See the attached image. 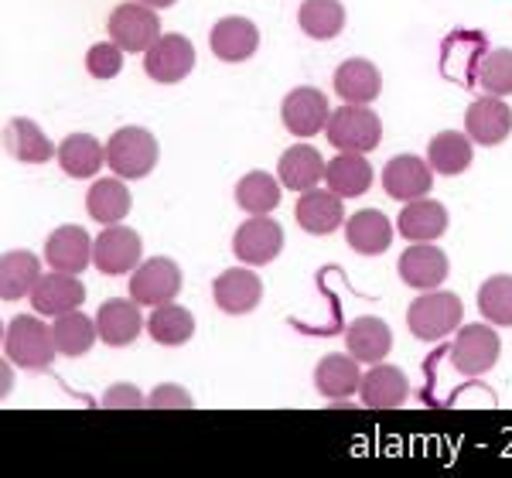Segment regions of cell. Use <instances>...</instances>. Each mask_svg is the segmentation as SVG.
Segmentation results:
<instances>
[{"label":"cell","mask_w":512,"mask_h":478,"mask_svg":"<svg viewBox=\"0 0 512 478\" xmlns=\"http://www.w3.org/2000/svg\"><path fill=\"white\" fill-rule=\"evenodd\" d=\"M45 260L52 270L82 274L93 263V239L82 226H59L45 239Z\"/></svg>","instance_id":"16"},{"label":"cell","mask_w":512,"mask_h":478,"mask_svg":"<svg viewBox=\"0 0 512 478\" xmlns=\"http://www.w3.org/2000/svg\"><path fill=\"white\" fill-rule=\"evenodd\" d=\"M359 397H362V407H369V410H396L407 403L410 383H407V376H403V369L379 366L376 362V366L362 376Z\"/></svg>","instance_id":"20"},{"label":"cell","mask_w":512,"mask_h":478,"mask_svg":"<svg viewBox=\"0 0 512 478\" xmlns=\"http://www.w3.org/2000/svg\"><path fill=\"white\" fill-rule=\"evenodd\" d=\"M260 45V31L250 18H222L209 35L212 55L222 62H246Z\"/></svg>","instance_id":"22"},{"label":"cell","mask_w":512,"mask_h":478,"mask_svg":"<svg viewBox=\"0 0 512 478\" xmlns=\"http://www.w3.org/2000/svg\"><path fill=\"white\" fill-rule=\"evenodd\" d=\"M280 250H284V229L270 216L246 219L233 236V253L250 267H267L277 260Z\"/></svg>","instance_id":"9"},{"label":"cell","mask_w":512,"mask_h":478,"mask_svg":"<svg viewBox=\"0 0 512 478\" xmlns=\"http://www.w3.org/2000/svg\"><path fill=\"white\" fill-rule=\"evenodd\" d=\"M297 222H301V229L311 236H332L338 226H345L342 195H335L332 188L321 192L318 185L301 192V199H297Z\"/></svg>","instance_id":"17"},{"label":"cell","mask_w":512,"mask_h":478,"mask_svg":"<svg viewBox=\"0 0 512 478\" xmlns=\"http://www.w3.org/2000/svg\"><path fill=\"white\" fill-rule=\"evenodd\" d=\"M461 318H465V304L451 291H424L407 311L410 332L420 342H437L444 335L458 332Z\"/></svg>","instance_id":"3"},{"label":"cell","mask_w":512,"mask_h":478,"mask_svg":"<svg viewBox=\"0 0 512 478\" xmlns=\"http://www.w3.org/2000/svg\"><path fill=\"white\" fill-rule=\"evenodd\" d=\"M103 161L106 151L93 134H69L59 144V164L69 178H93Z\"/></svg>","instance_id":"32"},{"label":"cell","mask_w":512,"mask_h":478,"mask_svg":"<svg viewBox=\"0 0 512 478\" xmlns=\"http://www.w3.org/2000/svg\"><path fill=\"white\" fill-rule=\"evenodd\" d=\"M236 205L250 216H270L280 205V178H270L267 171H250L236 185Z\"/></svg>","instance_id":"36"},{"label":"cell","mask_w":512,"mask_h":478,"mask_svg":"<svg viewBox=\"0 0 512 478\" xmlns=\"http://www.w3.org/2000/svg\"><path fill=\"white\" fill-rule=\"evenodd\" d=\"M212 298H216V304L226 315H250L263 298V284L253 270H222L219 280L212 284Z\"/></svg>","instance_id":"19"},{"label":"cell","mask_w":512,"mask_h":478,"mask_svg":"<svg viewBox=\"0 0 512 478\" xmlns=\"http://www.w3.org/2000/svg\"><path fill=\"white\" fill-rule=\"evenodd\" d=\"M181 291V267L168 257H151L130 274V298L147 308L168 304Z\"/></svg>","instance_id":"7"},{"label":"cell","mask_w":512,"mask_h":478,"mask_svg":"<svg viewBox=\"0 0 512 478\" xmlns=\"http://www.w3.org/2000/svg\"><path fill=\"white\" fill-rule=\"evenodd\" d=\"M161 38V18L147 4H120L110 14V41H117L123 52H147Z\"/></svg>","instance_id":"6"},{"label":"cell","mask_w":512,"mask_h":478,"mask_svg":"<svg viewBox=\"0 0 512 478\" xmlns=\"http://www.w3.org/2000/svg\"><path fill=\"white\" fill-rule=\"evenodd\" d=\"M297 21L311 38L328 41L345 28V7L342 0H304L301 11H297Z\"/></svg>","instance_id":"37"},{"label":"cell","mask_w":512,"mask_h":478,"mask_svg":"<svg viewBox=\"0 0 512 478\" xmlns=\"http://www.w3.org/2000/svg\"><path fill=\"white\" fill-rule=\"evenodd\" d=\"M325 168H328V161H321V154L315 147L294 144L291 151L280 154L277 178H280V185L291 188V192H308V188H315L318 181L325 178Z\"/></svg>","instance_id":"26"},{"label":"cell","mask_w":512,"mask_h":478,"mask_svg":"<svg viewBox=\"0 0 512 478\" xmlns=\"http://www.w3.org/2000/svg\"><path fill=\"white\" fill-rule=\"evenodd\" d=\"M325 130H328V144L338 147V151H355V154L376 151L379 140H383V120L362 103H345L342 110H335Z\"/></svg>","instance_id":"4"},{"label":"cell","mask_w":512,"mask_h":478,"mask_svg":"<svg viewBox=\"0 0 512 478\" xmlns=\"http://www.w3.org/2000/svg\"><path fill=\"white\" fill-rule=\"evenodd\" d=\"M335 93L342 96L345 103H362L369 106L383 93V76L373 62L366 59H349L335 69Z\"/></svg>","instance_id":"28"},{"label":"cell","mask_w":512,"mask_h":478,"mask_svg":"<svg viewBox=\"0 0 512 478\" xmlns=\"http://www.w3.org/2000/svg\"><path fill=\"white\" fill-rule=\"evenodd\" d=\"M140 236L130 226H106L103 233L93 239V263L99 274L106 277H123V274H134L140 267Z\"/></svg>","instance_id":"5"},{"label":"cell","mask_w":512,"mask_h":478,"mask_svg":"<svg viewBox=\"0 0 512 478\" xmlns=\"http://www.w3.org/2000/svg\"><path fill=\"white\" fill-rule=\"evenodd\" d=\"M280 117H284V127L291 130L294 137H315L321 134V127H328V120H332V106H328V96L321 93V89L301 86L284 96Z\"/></svg>","instance_id":"11"},{"label":"cell","mask_w":512,"mask_h":478,"mask_svg":"<svg viewBox=\"0 0 512 478\" xmlns=\"http://www.w3.org/2000/svg\"><path fill=\"white\" fill-rule=\"evenodd\" d=\"M4 352L7 359L18 369H28V373H45L55 362V332L41 321V315H21L7 325L4 332Z\"/></svg>","instance_id":"1"},{"label":"cell","mask_w":512,"mask_h":478,"mask_svg":"<svg viewBox=\"0 0 512 478\" xmlns=\"http://www.w3.org/2000/svg\"><path fill=\"white\" fill-rule=\"evenodd\" d=\"M345 239H349V246L355 253H362V257H379V253L390 250L393 226H390V219H386V212L362 209L345 222Z\"/></svg>","instance_id":"23"},{"label":"cell","mask_w":512,"mask_h":478,"mask_svg":"<svg viewBox=\"0 0 512 478\" xmlns=\"http://www.w3.org/2000/svg\"><path fill=\"white\" fill-rule=\"evenodd\" d=\"M130 205H134V199H130V192L123 188L120 178L96 181V185L89 188V195H86L89 216H93L96 222H103V226H117V222L127 219Z\"/></svg>","instance_id":"33"},{"label":"cell","mask_w":512,"mask_h":478,"mask_svg":"<svg viewBox=\"0 0 512 478\" xmlns=\"http://www.w3.org/2000/svg\"><path fill=\"white\" fill-rule=\"evenodd\" d=\"M106 164L117 178H147L158 164V140L144 127H123L106 140Z\"/></svg>","instance_id":"2"},{"label":"cell","mask_w":512,"mask_h":478,"mask_svg":"<svg viewBox=\"0 0 512 478\" xmlns=\"http://www.w3.org/2000/svg\"><path fill=\"white\" fill-rule=\"evenodd\" d=\"M478 311L492 325H512V274H495L478 287Z\"/></svg>","instance_id":"38"},{"label":"cell","mask_w":512,"mask_h":478,"mask_svg":"<svg viewBox=\"0 0 512 478\" xmlns=\"http://www.w3.org/2000/svg\"><path fill=\"white\" fill-rule=\"evenodd\" d=\"M465 134L482 147L502 144L512 134V110L502 103V96H482L468 106L465 113Z\"/></svg>","instance_id":"15"},{"label":"cell","mask_w":512,"mask_h":478,"mask_svg":"<svg viewBox=\"0 0 512 478\" xmlns=\"http://www.w3.org/2000/svg\"><path fill=\"white\" fill-rule=\"evenodd\" d=\"M434 185V168L417 154H400L383 168V188L386 195L396 202H414L431 195Z\"/></svg>","instance_id":"13"},{"label":"cell","mask_w":512,"mask_h":478,"mask_svg":"<svg viewBox=\"0 0 512 478\" xmlns=\"http://www.w3.org/2000/svg\"><path fill=\"white\" fill-rule=\"evenodd\" d=\"M86 69H89V76H93V79H113V76H120V69H123V48L117 45V41H99V45L89 48Z\"/></svg>","instance_id":"40"},{"label":"cell","mask_w":512,"mask_h":478,"mask_svg":"<svg viewBox=\"0 0 512 478\" xmlns=\"http://www.w3.org/2000/svg\"><path fill=\"white\" fill-rule=\"evenodd\" d=\"M195 69V45L185 35H161L144 52V72L154 82H181Z\"/></svg>","instance_id":"10"},{"label":"cell","mask_w":512,"mask_h":478,"mask_svg":"<svg viewBox=\"0 0 512 478\" xmlns=\"http://www.w3.org/2000/svg\"><path fill=\"white\" fill-rule=\"evenodd\" d=\"M41 280V260L28 250H7L0 260V294L4 301H21Z\"/></svg>","instance_id":"30"},{"label":"cell","mask_w":512,"mask_h":478,"mask_svg":"<svg viewBox=\"0 0 512 478\" xmlns=\"http://www.w3.org/2000/svg\"><path fill=\"white\" fill-rule=\"evenodd\" d=\"M96 328L99 339L113 349H123V345H134L140 328H144V318H140V308L134 298H110L99 304L96 311Z\"/></svg>","instance_id":"18"},{"label":"cell","mask_w":512,"mask_h":478,"mask_svg":"<svg viewBox=\"0 0 512 478\" xmlns=\"http://www.w3.org/2000/svg\"><path fill=\"white\" fill-rule=\"evenodd\" d=\"M52 332H55V345H59V352L62 356H86L89 349H93V342L99 339V328H96V321L89 318V315H82V311H65V315L55 318V325H52Z\"/></svg>","instance_id":"34"},{"label":"cell","mask_w":512,"mask_h":478,"mask_svg":"<svg viewBox=\"0 0 512 478\" xmlns=\"http://www.w3.org/2000/svg\"><path fill=\"white\" fill-rule=\"evenodd\" d=\"M325 181L342 199H359V195H366L369 185H373V164L366 161V154L338 151V158L328 161Z\"/></svg>","instance_id":"27"},{"label":"cell","mask_w":512,"mask_h":478,"mask_svg":"<svg viewBox=\"0 0 512 478\" xmlns=\"http://www.w3.org/2000/svg\"><path fill=\"white\" fill-rule=\"evenodd\" d=\"M359 383H362V369L352 352H332L315 369V386L321 397L328 400H349L359 390Z\"/></svg>","instance_id":"24"},{"label":"cell","mask_w":512,"mask_h":478,"mask_svg":"<svg viewBox=\"0 0 512 478\" xmlns=\"http://www.w3.org/2000/svg\"><path fill=\"white\" fill-rule=\"evenodd\" d=\"M396 229H400L403 239H410V243H434L437 236L448 233V209L424 195V199L403 205L400 219H396Z\"/></svg>","instance_id":"21"},{"label":"cell","mask_w":512,"mask_h":478,"mask_svg":"<svg viewBox=\"0 0 512 478\" xmlns=\"http://www.w3.org/2000/svg\"><path fill=\"white\" fill-rule=\"evenodd\" d=\"M345 345H349V352L359 362H383L390 356L393 349V332L390 325H386L383 318H373V315H362L355 318L349 328H345Z\"/></svg>","instance_id":"25"},{"label":"cell","mask_w":512,"mask_h":478,"mask_svg":"<svg viewBox=\"0 0 512 478\" xmlns=\"http://www.w3.org/2000/svg\"><path fill=\"white\" fill-rule=\"evenodd\" d=\"M396 270H400L403 284L414 287V291H434V287H441L448 280L451 263L434 243H414L403 250Z\"/></svg>","instance_id":"14"},{"label":"cell","mask_w":512,"mask_h":478,"mask_svg":"<svg viewBox=\"0 0 512 478\" xmlns=\"http://www.w3.org/2000/svg\"><path fill=\"white\" fill-rule=\"evenodd\" d=\"M86 301V287H82L79 274H65V270H52L41 274V280L31 291V308L41 318H59L65 311H76Z\"/></svg>","instance_id":"12"},{"label":"cell","mask_w":512,"mask_h":478,"mask_svg":"<svg viewBox=\"0 0 512 478\" xmlns=\"http://www.w3.org/2000/svg\"><path fill=\"white\" fill-rule=\"evenodd\" d=\"M147 332L158 345H185L195 335V318L181 304H158L154 315L147 318Z\"/></svg>","instance_id":"35"},{"label":"cell","mask_w":512,"mask_h":478,"mask_svg":"<svg viewBox=\"0 0 512 478\" xmlns=\"http://www.w3.org/2000/svg\"><path fill=\"white\" fill-rule=\"evenodd\" d=\"M4 144L21 164H45V161H52L55 154H59L52 140L45 137V130H41L38 123L28 120V117H14L11 123H7Z\"/></svg>","instance_id":"29"},{"label":"cell","mask_w":512,"mask_h":478,"mask_svg":"<svg viewBox=\"0 0 512 478\" xmlns=\"http://www.w3.org/2000/svg\"><path fill=\"white\" fill-rule=\"evenodd\" d=\"M103 407L106 410H137V407H147V397H140V390L134 383H113L110 390L103 393Z\"/></svg>","instance_id":"42"},{"label":"cell","mask_w":512,"mask_h":478,"mask_svg":"<svg viewBox=\"0 0 512 478\" xmlns=\"http://www.w3.org/2000/svg\"><path fill=\"white\" fill-rule=\"evenodd\" d=\"M499 335L489 325H465L451 345V362L461 376H482L499 362Z\"/></svg>","instance_id":"8"},{"label":"cell","mask_w":512,"mask_h":478,"mask_svg":"<svg viewBox=\"0 0 512 478\" xmlns=\"http://www.w3.org/2000/svg\"><path fill=\"white\" fill-rule=\"evenodd\" d=\"M478 86L485 96H509L512 93V48H492L482 62H478Z\"/></svg>","instance_id":"39"},{"label":"cell","mask_w":512,"mask_h":478,"mask_svg":"<svg viewBox=\"0 0 512 478\" xmlns=\"http://www.w3.org/2000/svg\"><path fill=\"white\" fill-rule=\"evenodd\" d=\"M147 407H154V410H188L192 407V393L185 390V386H178V383H164L158 386V390L147 397Z\"/></svg>","instance_id":"41"},{"label":"cell","mask_w":512,"mask_h":478,"mask_svg":"<svg viewBox=\"0 0 512 478\" xmlns=\"http://www.w3.org/2000/svg\"><path fill=\"white\" fill-rule=\"evenodd\" d=\"M140 4H147V7H158V11H161V7H171V4H178V0H140Z\"/></svg>","instance_id":"43"},{"label":"cell","mask_w":512,"mask_h":478,"mask_svg":"<svg viewBox=\"0 0 512 478\" xmlns=\"http://www.w3.org/2000/svg\"><path fill=\"white\" fill-rule=\"evenodd\" d=\"M427 164L437 175H461L472 164V137L458 134V130H441L431 144H427Z\"/></svg>","instance_id":"31"}]
</instances>
